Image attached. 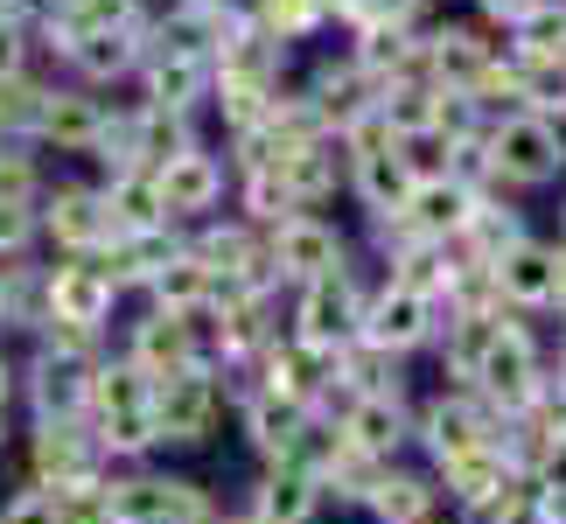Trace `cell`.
Returning a JSON list of instances; mask_svg holds the SVG:
<instances>
[{
	"mask_svg": "<svg viewBox=\"0 0 566 524\" xmlns=\"http://www.w3.org/2000/svg\"><path fill=\"white\" fill-rule=\"evenodd\" d=\"M84 427L92 441L105 448L113 469H134V462H161V441H155V385L140 378L119 349H105L92 364V385H84Z\"/></svg>",
	"mask_w": 566,
	"mask_h": 524,
	"instance_id": "6da1fadb",
	"label": "cell"
},
{
	"mask_svg": "<svg viewBox=\"0 0 566 524\" xmlns=\"http://www.w3.org/2000/svg\"><path fill=\"white\" fill-rule=\"evenodd\" d=\"M483 161L496 175V189L517 196V203L538 189H566V126L538 113H504L483 134Z\"/></svg>",
	"mask_w": 566,
	"mask_h": 524,
	"instance_id": "7a4b0ae2",
	"label": "cell"
},
{
	"mask_svg": "<svg viewBox=\"0 0 566 524\" xmlns=\"http://www.w3.org/2000/svg\"><path fill=\"white\" fill-rule=\"evenodd\" d=\"M371 280L364 259H350L343 273L315 280V287H294L287 294V336L322 349V357H343L350 343H364V301H371Z\"/></svg>",
	"mask_w": 566,
	"mask_h": 524,
	"instance_id": "3957f363",
	"label": "cell"
},
{
	"mask_svg": "<svg viewBox=\"0 0 566 524\" xmlns=\"http://www.w3.org/2000/svg\"><path fill=\"white\" fill-rule=\"evenodd\" d=\"M14 462L21 475L35 483H56V490H77V483H98L105 469V448L92 441L84 412H42V420H21L14 427Z\"/></svg>",
	"mask_w": 566,
	"mask_h": 524,
	"instance_id": "277c9868",
	"label": "cell"
},
{
	"mask_svg": "<svg viewBox=\"0 0 566 524\" xmlns=\"http://www.w3.org/2000/svg\"><path fill=\"white\" fill-rule=\"evenodd\" d=\"M231 420V399L217 385V370H176V378L155 385V441L161 462H182V454L217 448V433Z\"/></svg>",
	"mask_w": 566,
	"mask_h": 524,
	"instance_id": "5b68a950",
	"label": "cell"
},
{
	"mask_svg": "<svg viewBox=\"0 0 566 524\" xmlns=\"http://www.w3.org/2000/svg\"><path fill=\"white\" fill-rule=\"evenodd\" d=\"M504 412H490L475 391L462 385H427V391H412V462H427V469H441L454 462V454H469V448H490V433Z\"/></svg>",
	"mask_w": 566,
	"mask_h": 524,
	"instance_id": "8992f818",
	"label": "cell"
},
{
	"mask_svg": "<svg viewBox=\"0 0 566 524\" xmlns=\"http://www.w3.org/2000/svg\"><path fill=\"white\" fill-rule=\"evenodd\" d=\"M35 231H42V259H92L113 238V217H105L92 175H50L35 196Z\"/></svg>",
	"mask_w": 566,
	"mask_h": 524,
	"instance_id": "52a82bcc",
	"label": "cell"
},
{
	"mask_svg": "<svg viewBox=\"0 0 566 524\" xmlns=\"http://www.w3.org/2000/svg\"><path fill=\"white\" fill-rule=\"evenodd\" d=\"M119 308H126V294L113 287V273L98 259H42V322L113 343Z\"/></svg>",
	"mask_w": 566,
	"mask_h": 524,
	"instance_id": "ba28073f",
	"label": "cell"
},
{
	"mask_svg": "<svg viewBox=\"0 0 566 524\" xmlns=\"http://www.w3.org/2000/svg\"><path fill=\"white\" fill-rule=\"evenodd\" d=\"M266 259H273L280 294H294V287H315V280H329V273L350 266V259H357V238L343 231L329 210H301L280 231H266Z\"/></svg>",
	"mask_w": 566,
	"mask_h": 524,
	"instance_id": "9c48e42d",
	"label": "cell"
},
{
	"mask_svg": "<svg viewBox=\"0 0 566 524\" xmlns=\"http://www.w3.org/2000/svg\"><path fill=\"white\" fill-rule=\"evenodd\" d=\"M420 50H427V77L433 92H475L483 71L504 56V35L483 29L475 14H433L420 29Z\"/></svg>",
	"mask_w": 566,
	"mask_h": 524,
	"instance_id": "30bf717a",
	"label": "cell"
},
{
	"mask_svg": "<svg viewBox=\"0 0 566 524\" xmlns=\"http://www.w3.org/2000/svg\"><path fill=\"white\" fill-rule=\"evenodd\" d=\"M301 105L322 119V134H343L350 119H364L378 105V84L357 71V56L350 50H315V56H301Z\"/></svg>",
	"mask_w": 566,
	"mask_h": 524,
	"instance_id": "8fae6325",
	"label": "cell"
},
{
	"mask_svg": "<svg viewBox=\"0 0 566 524\" xmlns=\"http://www.w3.org/2000/svg\"><path fill=\"white\" fill-rule=\"evenodd\" d=\"M433 336H441V301L427 294H406L391 280H371V301H364V343L391 349V357H427Z\"/></svg>",
	"mask_w": 566,
	"mask_h": 524,
	"instance_id": "7c38bea8",
	"label": "cell"
},
{
	"mask_svg": "<svg viewBox=\"0 0 566 524\" xmlns=\"http://www.w3.org/2000/svg\"><path fill=\"white\" fill-rule=\"evenodd\" d=\"M155 182H161V203H168V224L176 231L231 210V168H224V155H217L210 140L189 147V155H176L168 168H155Z\"/></svg>",
	"mask_w": 566,
	"mask_h": 524,
	"instance_id": "4fadbf2b",
	"label": "cell"
},
{
	"mask_svg": "<svg viewBox=\"0 0 566 524\" xmlns=\"http://www.w3.org/2000/svg\"><path fill=\"white\" fill-rule=\"evenodd\" d=\"M433 483H441V504L454 517H483L496 504H511V496L525 490V475L511 469L504 448H469V454H454V462L433 469Z\"/></svg>",
	"mask_w": 566,
	"mask_h": 524,
	"instance_id": "5bb4252c",
	"label": "cell"
},
{
	"mask_svg": "<svg viewBox=\"0 0 566 524\" xmlns=\"http://www.w3.org/2000/svg\"><path fill=\"white\" fill-rule=\"evenodd\" d=\"M98 126H105V92H84V84L56 77L50 98H42V119H35L29 147L35 155H56V161H84L92 140H98Z\"/></svg>",
	"mask_w": 566,
	"mask_h": 524,
	"instance_id": "9a60e30c",
	"label": "cell"
},
{
	"mask_svg": "<svg viewBox=\"0 0 566 524\" xmlns=\"http://www.w3.org/2000/svg\"><path fill=\"white\" fill-rule=\"evenodd\" d=\"M238 511H245L252 524H322V517H329V496H322V483L308 469L259 462L252 483L238 490Z\"/></svg>",
	"mask_w": 566,
	"mask_h": 524,
	"instance_id": "2e32d148",
	"label": "cell"
},
{
	"mask_svg": "<svg viewBox=\"0 0 566 524\" xmlns=\"http://www.w3.org/2000/svg\"><path fill=\"white\" fill-rule=\"evenodd\" d=\"M496 301H504L511 315H532V322H553L559 315V252H553V238H525L517 252L496 259Z\"/></svg>",
	"mask_w": 566,
	"mask_h": 524,
	"instance_id": "e0dca14e",
	"label": "cell"
},
{
	"mask_svg": "<svg viewBox=\"0 0 566 524\" xmlns=\"http://www.w3.org/2000/svg\"><path fill=\"white\" fill-rule=\"evenodd\" d=\"M113 349H119V357L140 370L147 385L176 378V370H196L182 315H168V308H147V301H140V315H134V322H119V343H113Z\"/></svg>",
	"mask_w": 566,
	"mask_h": 524,
	"instance_id": "ac0fdd59",
	"label": "cell"
},
{
	"mask_svg": "<svg viewBox=\"0 0 566 524\" xmlns=\"http://www.w3.org/2000/svg\"><path fill=\"white\" fill-rule=\"evenodd\" d=\"M448 504H441V483H433V469L427 462H385L378 469V483H371V496L357 504V517L364 524H427V517H441Z\"/></svg>",
	"mask_w": 566,
	"mask_h": 524,
	"instance_id": "d6986e66",
	"label": "cell"
},
{
	"mask_svg": "<svg viewBox=\"0 0 566 524\" xmlns=\"http://www.w3.org/2000/svg\"><path fill=\"white\" fill-rule=\"evenodd\" d=\"M336 433L371 462H406L412 454V399H343Z\"/></svg>",
	"mask_w": 566,
	"mask_h": 524,
	"instance_id": "ffe728a7",
	"label": "cell"
},
{
	"mask_svg": "<svg viewBox=\"0 0 566 524\" xmlns=\"http://www.w3.org/2000/svg\"><path fill=\"white\" fill-rule=\"evenodd\" d=\"M231 427H238V441H245L252 469L259 462H294L301 433H308V406H287V399H273V391H252V399H238Z\"/></svg>",
	"mask_w": 566,
	"mask_h": 524,
	"instance_id": "44dd1931",
	"label": "cell"
},
{
	"mask_svg": "<svg viewBox=\"0 0 566 524\" xmlns=\"http://www.w3.org/2000/svg\"><path fill=\"white\" fill-rule=\"evenodd\" d=\"M525 238H532V210L517 203V196H475L469 224L454 238V259H462V266H496V259L517 252Z\"/></svg>",
	"mask_w": 566,
	"mask_h": 524,
	"instance_id": "7402d4cb",
	"label": "cell"
},
{
	"mask_svg": "<svg viewBox=\"0 0 566 524\" xmlns=\"http://www.w3.org/2000/svg\"><path fill=\"white\" fill-rule=\"evenodd\" d=\"M134 92H140V105H168V113H196V119H203V105H210V56L147 50Z\"/></svg>",
	"mask_w": 566,
	"mask_h": 524,
	"instance_id": "603a6c76",
	"label": "cell"
},
{
	"mask_svg": "<svg viewBox=\"0 0 566 524\" xmlns=\"http://www.w3.org/2000/svg\"><path fill=\"white\" fill-rule=\"evenodd\" d=\"M280 175H287V189L301 196V210H329L336 196H350V155H343L336 134L287 147V155H280Z\"/></svg>",
	"mask_w": 566,
	"mask_h": 524,
	"instance_id": "cb8c5ba5",
	"label": "cell"
},
{
	"mask_svg": "<svg viewBox=\"0 0 566 524\" xmlns=\"http://www.w3.org/2000/svg\"><path fill=\"white\" fill-rule=\"evenodd\" d=\"M140 56H147V35L140 29H105V35H84L63 77L84 84V92H113V84H134L140 77Z\"/></svg>",
	"mask_w": 566,
	"mask_h": 524,
	"instance_id": "d4e9b609",
	"label": "cell"
},
{
	"mask_svg": "<svg viewBox=\"0 0 566 524\" xmlns=\"http://www.w3.org/2000/svg\"><path fill=\"white\" fill-rule=\"evenodd\" d=\"M105 196V217H113V238H140V231H176L168 224V203H161V182L155 168H119L98 182Z\"/></svg>",
	"mask_w": 566,
	"mask_h": 524,
	"instance_id": "484cf974",
	"label": "cell"
},
{
	"mask_svg": "<svg viewBox=\"0 0 566 524\" xmlns=\"http://www.w3.org/2000/svg\"><path fill=\"white\" fill-rule=\"evenodd\" d=\"M469 210H475V196L454 182V175H433V182H412V196H406V231L433 238V245H454L462 224H469Z\"/></svg>",
	"mask_w": 566,
	"mask_h": 524,
	"instance_id": "4316f807",
	"label": "cell"
},
{
	"mask_svg": "<svg viewBox=\"0 0 566 524\" xmlns=\"http://www.w3.org/2000/svg\"><path fill=\"white\" fill-rule=\"evenodd\" d=\"M336 399H412V378H406V357L371 343H350L336 357Z\"/></svg>",
	"mask_w": 566,
	"mask_h": 524,
	"instance_id": "83f0119b",
	"label": "cell"
},
{
	"mask_svg": "<svg viewBox=\"0 0 566 524\" xmlns=\"http://www.w3.org/2000/svg\"><path fill=\"white\" fill-rule=\"evenodd\" d=\"M406 196H412V168L391 155H371V161H350V203L364 210V224H391L406 217Z\"/></svg>",
	"mask_w": 566,
	"mask_h": 524,
	"instance_id": "f1b7e54d",
	"label": "cell"
},
{
	"mask_svg": "<svg viewBox=\"0 0 566 524\" xmlns=\"http://www.w3.org/2000/svg\"><path fill=\"white\" fill-rule=\"evenodd\" d=\"M189 147H203V119L134 98V161L140 168H168L176 155H189Z\"/></svg>",
	"mask_w": 566,
	"mask_h": 524,
	"instance_id": "f546056e",
	"label": "cell"
},
{
	"mask_svg": "<svg viewBox=\"0 0 566 524\" xmlns=\"http://www.w3.org/2000/svg\"><path fill=\"white\" fill-rule=\"evenodd\" d=\"M140 301H147V308H168V315H182V308H210V301H217V273L189 252V231H182V252L168 259L155 280H147V294H140Z\"/></svg>",
	"mask_w": 566,
	"mask_h": 524,
	"instance_id": "4dcf8cb0",
	"label": "cell"
},
{
	"mask_svg": "<svg viewBox=\"0 0 566 524\" xmlns=\"http://www.w3.org/2000/svg\"><path fill=\"white\" fill-rule=\"evenodd\" d=\"M231 210L245 217V224H259V231H280L287 217H301V196L287 189L280 168H259V175H238L231 182Z\"/></svg>",
	"mask_w": 566,
	"mask_h": 524,
	"instance_id": "1f68e13d",
	"label": "cell"
},
{
	"mask_svg": "<svg viewBox=\"0 0 566 524\" xmlns=\"http://www.w3.org/2000/svg\"><path fill=\"white\" fill-rule=\"evenodd\" d=\"M517 71V113L566 126V56H511Z\"/></svg>",
	"mask_w": 566,
	"mask_h": 524,
	"instance_id": "d6a6232c",
	"label": "cell"
},
{
	"mask_svg": "<svg viewBox=\"0 0 566 524\" xmlns=\"http://www.w3.org/2000/svg\"><path fill=\"white\" fill-rule=\"evenodd\" d=\"M50 71H14L0 77V140H29L42 119V98H50Z\"/></svg>",
	"mask_w": 566,
	"mask_h": 524,
	"instance_id": "836d02e7",
	"label": "cell"
},
{
	"mask_svg": "<svg viewBox=\"0 0 566 524\" xmlns=\"http://www.w3.org/2000/svg\"><path fill=\"white\" fill-rule=\"evenodd\" d=\"M511 56H566V0H538V8L504 35Z\"/></svg>",
	"mask_w": 566,
	"mask_h": 524,
	"instance_id": "e575fe53",
	"label": "cell"
},
{
	"mask_svg": "<svg viewBox=\"0 0 566 524\" xmlns=\"http://www.w3.org/2000/svg\"><path fill=\"white\" fill-rule=\"evenodd\" d=\"M0 524H63V490L35 483V475H14L0 490Z\"/></svg>",
	"mask_w": 566,
	"mask_h": 524,
	"instance_id": "d590c367",
	"label": "cell"
},
{
	"mask_svg": "<svg viewBox=\"0 0 566 524\" xmlns=\"http://www.w3.org/2000/svg\"><path fill=\"white\" fill-rule=\"evenodd\" d=\"M433 84H391V92H378V113H385V126L399 140H412V134H427L433 126Z\"/></svg>",
	"mask_w": 566,
	"mask_h": 524,
	"instance_id": "8d00e7d4",
	"label": "cell"
},
{
	"mask_svg": "<svg viewBox=\"0 0 566 524\" xmlns=\"http://www.w3.org/2000/svg\"><path fill=\"white\" fill-rule=\"evenodd\" d=\"M42 231H35V203H0V259H35Z\"/></svg>",
	"mask_w": 566,
	"mask_h": 524,
	"instance_id": "74e56055",
	"label": "cell"
},
{
	"mask_svg": "<svg viewBox=\"0 0 566 524\" xmlns=\"http://www.w3.org/2000/svg\"><path fill=\"white\" fill-rule=\"evenodd\" d=\"M14 71H35V29L0 14V77H14Z\"/></svg>",
	"mask_w": 566,
	"mask_h": 524,
	"instance_id": "f35d334b",
	"label": "cell"
},
{
	"mask_svg": "<svg viewBox=\"0 0 566 524\" xmlns=\"http://www.w3.org/2000/svg\"><path fill=\"white\" fill-rule=\"evenodd\" d=\"M21 412V349L0 343V420H14Z\"/></svg>",
	"mask_w": 566,
	"mask_h": 524,
	"instance_id": "ab89813d",
	"label": "cell"
},
{
	"mask_svg": "<svg viewBox=\"0 0 566 524\" xmlns=\"http://www.w3.org/2000/svg\"><path fill=\"white\" fill-rule=\"evenodd\" d=\"M14 427L21 420H0V454H14Z\"/></svg>",
	"mask_w": 566,
	"mask_h": 524,
	"instance_id": "60d3db41",
	"label": "cell"
}]
</instances>
